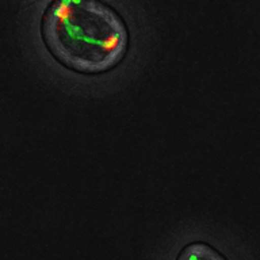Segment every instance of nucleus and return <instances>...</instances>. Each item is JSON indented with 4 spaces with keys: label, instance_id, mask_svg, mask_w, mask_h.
I'll use <instances>...</instances> for the list:
<instances>
[{
    "label": "nucleus",
    "instance_id": "f257e3e1",
    "mask_svg": "<svg viewBox=\"0 0 260 260\" xmlns=\"http://www.w3.org/2000/svg\"><path fill=\"white\" fill-rule=\"evenodd\" d=\"M42 38L58 62L85 75L117 67L129 40L121 16L99 0H56L45 12Z\"/></svg>",
    "mask_w": 260,
    "mask_h": 260
},
{
    "label": "nucleus",
    "instance_id": "f03ea898",
    "mask_svg": "<svg viewBox=\"0 0 260 260\" xmlns=\"http://www.w3.org/2000/svg\"><path fill=\"white\" fill-rule=\"evenodd\" d=\"M176 260H226V257L209 244L191 243L183 248Z\"/></svg>",
    "mask_w": 260,
    "mask_h": 260
}]
</instances>
